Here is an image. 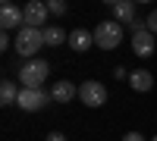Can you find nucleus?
Returning a JSON list of instances; mask_svg holds the SVG:
<instances>
[{
    "mask_svg": "<svg viewBox=\"0 0 157 141\" xmlns=\"http://www.w3.org/2000/svg\"><path fill=\"white\" fill-rule=\"evenodd\" d=\"M47 16H50V9L41 0H32V3L22 6V19H25L29 28H47Z\"/></svg>",
    "mask_w": 157,
    "mask_h": 141,
    "instance_id": "5",
    "label": "nucleus"
},
{
    "mask_svg": "<svg viewBox=\"0 0 157 141\" xmlns=\"http://www.w3.org/2000/svg\"><path fill=\"white\" fill-rule=\"evenodd\" d=\"M69 47L75 50V54L91 50V47H94V32H88V28H75V32H69Z\"/></svg>",
    "mask_w": 157,
    "mask_h": 141,
    "instance_id": "9",
    "label": "nucleus"
},
{
    "mask_svg": "<svg viewBox=\"0 0 157 141\" xmlns=\"http://www.w3.org/2000/svg\"><path fill=\"white\" fill-rule=\"evenodd\" d=\"M69 41V35L60 28V25H47L44 28V44L47 47H60V44H66Z\"/></svg>",
    "mask_w": 157,
    "mask_h": 141,
    "instance_id": "14",
    "label": "nucleus"
},
{
    "mask_svg": "<svg viewBox=\"0 0 157 141\" xmlns=\"http://www.w3.org/2000/svg\"><path fill=\"white\" fill-rule=\"evenodd\" d=\"M19 91H22V88H16L13 79H3V82H0V104H3V107L16 104V100H19Z\"/></svg>",
    "mask_w": 157,
    "mask_h": 141,
    "instance_id": "13",
    "label": "nucleus"
},
{
    "mask_svg": "<svg viewBox=\"0 0 157 141\" xmlns=\"http://www.w3.org/2000/svg\"><path fill=\"white\" fill-rule=\"evenodd\" d=\"M145 25H148V32H151V35H157V9H151V13H148Z\"/></svg>",
    "mask_w": 157,
    "mask_h": 141,
    "instance_id": "16",
    "label": "nucleus"
},
{
    "mask_svg": "<svg viewBox=\"0 0 157 141\" xmlns=\"http://www.w3.org/2000/svg\"><path fill=\"white\" fill-rule=\"evenodd\" d=\"M47 75H50V66H47L44 60H29L19 69V85L29 88V91H41L44 82H47Z\"/></svg>",
    "mask_w": 157,
    "mask_h": 141,
    "instance_id": "2",
    "label": "nucleus"
},
{
    "mask_svg": "<svg viewBox=\"0 0 157 141\" xmlns=\"http://www.w3.org/2000/svg\"><path fill=\"white\" fill-rule=\"evenodd\" d=\"M78 100H82V104L85 107H104V104H107V88H104L101 82H94V79H91V82H82V85H78Z\"/></svg>",
    "mask_w": 157,
    "mask_h": 141,
    "instance_id": "4",
    "label": "nucleus"
},
{
    "mask_svg": "<svg viewBox=\"0 0 157 141\" xmlns=\"http://www.w3.org/2000/svg\"><path fill=\"white\" fill-rule=\"evenodd\" d=\"M113 19L120 25L135 22V3H132V0H116V3H113Z\"/></svg>",
    "mask_w": 157,
    "mask_h": 141,
    "instance_id": "11",
    "label": "nucleus"
},
{
    "mask_svg": "<svg viewBox=\"0 0 157 141\" xmlns=\"http://www.w3.org/2000/svg\"><path fill=\"white\" fill-rule=\"evenodd\" d=\"M16 104H19V110H25V113H38V110H44V107L50 104V97L44 94V88H41V91H29V88H22Z\"/></svg>",
    "mask_w": 157,
    "mask_h": 141,
    "instance_id": "6",
    "label": "nucleus"
},
{
    "mask_svg": "<svg viewBox=\"0 0 157 141\" xmlns=\"http://www.w3.org/2000/svg\"><path fill=\"white\" fill-rule=\"evenodd\" d=\"M0 47H3V50L10 47V32H3V35H0Z\"/></svg>",
    "mask_w": 157,
    "mask_h": 141,
    "instance_id": "20",
    "label": "nucleus"
},
{
    "mask_svg": "<svg viewBox=\"0 0 157 141\" xmlns=\"http://www.w3.org/2000/svg\"><path fill=\"white\" fill-rule=\"evenodd\" d=\"M13 47L19 50V57L35 60V54L44 47V28H29V25H22V28L16 32V41H13Z\"/></svg>",
    "mask_w": 157,
    "mask_h": 141,
    "instance_id": "1",
    "label": "nucleus"
},
{
    "mask_svg": "<svg viewBox=\"0 0 157 141\" xmlns=\"http://www.w3.org/2000/svg\"><path fill=\"white\" fill-rule=\"evenodd\" d=\"M44 141H66V135H63V132H47Z\"/></svg>",
    "mask_w": 157,
    "mask_h": 141,
    "instance_id": "17",
    "label": "nucleus"
},
{
    "mask_svg": "<svg viewBox=\"0 0 157 141\" xmlns=\"http://www.w3.org/2000/svg\"><path fill=\"white\" fill-rule=\"evenodd\" d=\"M47 9H50V16H63V13H66V3H63V0H47Z\"/></svg>",
    "mask_w": 157,
    "mask_h": 141,
    "instance_id": "15",
    "label": "nucleus"
},
{
    "mask_svg": "<svg viewBox=\"0 0 157 141\" xmlns=\"http://www.w3.org/2000/svg\"><path fill=\"white\" fill-rule=\"evenodd\" d=\"M151 141H157V135H154V138H151Z\"/></svg>",
    "mask_w": 157,
    "mask_h": 141,
    "instance_id": "21",
    "label": "nucleus"
},
{
    "mask_svg": "<svg viewBox=\"0 0 157 141\" xmlns=\"http://www.w3.org/2000/svg\"><path fill=\"white\" fill-rule=\"evenodd\" d=\"M129 85H132L135 91H151L154 88V75L148 69H135V72H129Z\"/></svg>",
    "mask_w": 157,
    "mask_h": 141,
    "instance_id": "12",
    "label": "nucleus"
},
{
    "mask_svg": "<svg viewBox=\"0 0 157 141\" xmlns=\"http://www.w3.org/2000/svg\"><path fill=\"white\" fill-rule=\"evenodd\" d=\"M120 44H123V25L116 22V19H107V22H101L98 28H94V47L116 50Z\"/></svg>",
    "mask_w": 157,
    "mask_h": 141,
    "instance_id": "3",
    "label": "nucleus"
},
{
    "mask_svg": "<svg viewBox=\"0 0 157 141\" xmlns=\"http://www.w3.org/2000/svg\"><path fill=\"white\" fill-rule=\"evenodd\" d=\"M123 141H145V135H138V132H129Z\"/></svg>",
    "mask_w": 157,
    "mask_h": 141,
    "instance_id": "19",
    "label": "nucleus"
},
{
    "mask_svg": "<svg viewBox=\"0 0 157 141\" xmlns=\"http://www.w3.org/2000/svg\"><path fill=\"white\" fill-rule=\"evenodd\" d=\"M113 75H116V79H129V72H126V66H116V69H113Z\"/></svg>",
    "mask_w": 157,
    "mask_h": 141,
    "instance_id": "18",
    "label": "nucleus"
},
{
    "mask_svg": "<svg viewBox=\"0 0 157 141\" xmlns=\"http://www.w3.org/2000/svg\"><path fill=\"white\" fill-rule=\"evenodd\" d=\"M72 97H78V88H75L69 79L54 82V88H50V100H57V104H69Z\"/></svg>",
    "mask_w": 157,
    "mask_h": 141,
    "instance_id": "8",
    "label": "nucleus"
},
{
    "mask_svg": "<svg viewBox=\"0 0 157 141\" xmlns=\"http://www.w3.org/2000/svg\"><path fill=\"white\" fill-rule=\"evenodd\" d=\"M19 25H25L22 9L13 6V3H0V28H3V32H13V28H16V32H19Z\"/></svg>",
    "mask_w": 157,
    "mask_h": 141,
    "instance_id": "7",
    "label": "nucleus"
},
{
    "mask_svg": "<svg viewBox=\"0 0 157 141\" xmlns=\"http://www.w3.org/2000/svg\"><path fill=\"white\" fill-rule=\"evenodd\" d=\"M157 50V44H154V35L145 28V32H138V35H132V54H138V57H151Z\"/></svg>",
    "mask_w": 157,
    "mask_h": 141,
    "instance_id": "10",
    "label": "nucleus"
}]
</instances>
